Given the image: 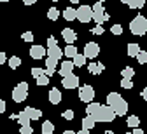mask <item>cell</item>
<instances>
[{"label": "cell", "instance_id": "obj_1", "mask_svg": "<svg viewBox=\"0 0 147 134\" xmlns=\"http://www.w3.org/2000/svg\"><path fill=\"white\" fill-rule=\"evenodd\" d=\"M107 105L112 108V111L116 113V117H121V115H126L128 111V103L124 101V98L117 92H110L107 96Z\"/></svg>", "mask_w": 147, "mask_h": 134}, {"label": "cell", "instance_id": "obj_2", "mask_svg": "<svg viewBox=\"0 0 147 134\" xmlns=\"http://www.w3.org/2000/svg\"><path fill=\"white\" fill-rule=\"evenodd\" d=\"M114 119H116V113L112 111V108H110L109 105H100L98 111L93 115L95 122H112Z\"/></svg>", "mask_w": 147, "mask_h": 134}, {"label": "cell", "instance_id": "obj_3", "mask_svg": "<svg viewBox=\"0 0 147 134\" xmlns=\"http://www.w3.org/2000/svg\"><path fill=\"white\" fill-rule=\"evenodd\" d=\"M130 30H131V33L133 35H145V31H147V19L144 17V16H137V17H133L131 19V23H130Z\"/></svg>", "mask_w": 147, "mask_h": 134}, {"label": "cell", "instance_id": "obj_4", "mask_svg": "<svg viewBox=\"0 0 147 134\" xmlns=\"http://www.w3.org/2000/svg\"><path fill=\"white\" fill-rule=\"evenodd\" d=\"M26 98H28V84L26 82H20L14 87V91H12V101L23 103Z\"/></svg>", "mask_w": 147, "mask_h": 134}, {"label": "cell", "instance_id": "obj_5", "mask_svg": "<svg viewBox=\"0 0 147 134\" xmlns=\"http://www.w3.org/2000/svg\"><path fill=\"white\" fill-rule=\"evenodd\" d=\"M93 17V11L89 5H81L79 9H76V19H79L81 23H89Z\"/></svg>", "mask_w": 147, "mask_h": 134}, {"label": "cell", "instance_id": "obj_6", "mask_svg": "<svg viewBox=\"0 0 147 134\" xmlns=\"http://www.w3.org/2000/svg\"><path fill=\"white\" fill-rule=\"evenodd\" d=\"M82 54H84L86 59H95V57L100 54V45L96 42H88L84 45V52Z\"/></svg>", "mask_w": 147, "mask_h": 134}, {"label": "cell", "instance_id": "obj_7", "mask_svg": "<svg viewBox=\"0 0 147 134\" xmlns=\"http://www.w3.org/2000/svg\"><path fill=\"white\" fill-rule=\"evenodd\" d=\"M79 98H81V101H84V103H91L95 99V89L91 87L89 84L88 85H82L81 89H79Z\"/></svg>", "mask_w": 147, "mask_h": 134}, {"label": "cell", "instance_id": "obj_8", "mask_svg": "<svg viewBox=\"0 0 147 134\" xmlns=\"http://www.w3.org/2000/svg\"><path fill=\"white\" fill-rule=\"evenodd\" d=\"M61 84H63L65 89H76V87H79V77L74 75V73H70V75L63 77V82Z\"/></svg>", "mask_w": 147, "mask_h": 134}, {"label": "cell", "instance_id": "obj_9", "mask_svg": "<svg viewBox=\"0 0 147 134\" xmlns=\"http://www.w3.org/2000/svg\"><path fill=\"white\" fill-rule=\"evenodd\" d=\"M61 37H63V40L67 44H74L77 40V33H76V30H72V28H65L61 31Z\"/></svg>", "mask_w": 147, "mask_h": 134}, {"label": "cell", "instance_id": "obj_10", "mask_svg": "<svg viewBox=\"0 0 147 134\" xmlns=\"http://www.w3.org/2000/svg\"><path fill=\"white\" fill-rule=\"evenodd\" d=\"M30 56H32V59H42V57L46 56V49L42 45H32Z\"/></svg>", "mask_w": 147, "mask_h": 134}, {"label": "cell", "instance_id": "obj_11", "mask_svg": "<svg viewBox=\"0 0 147 134\" xmlns=\"http://www.w3.org/2000/svg\"><path fill=\"white\" fill-rule=\"evenodd\" d=\"M109 17L110 16L105 11H96V12H93V17H91V19H93L96 25H103L105 21H109Z\"/></svg>", "mask_w": 147, "mask_h": 134}, {"label": "cell", "instance_id": "obj_12", "mask_svg": "<svg viewBox=\"0 0 147 134\" xmlns=\"http://www.w3.org/2000/svg\"><path fill=\"white\" fill-rule=\"evenodd\" d=\"M72 70H74V63H72V61H61L58 73H60L61 77H67V75L72 73Z\"/></svg>", "mask_w": 147, "mask_h": 134}, {"label": "cell", "instance_id": "obj_13", "mask_svg": "<svg viewBox=\"0 0 147 134\" xmlns=\"http://www.w3.org/2000/svg\"><path fill=\"white\" fill-rule=\"evenodd\" d=\"M49 101H51L53 105H58V103H61V92H60V89L53 87V89L49 91Z\"/></svg>", "mask_w": 147, "mask_h": 134}, {"label": "cell", "instance_id": "obj_14", "mask_svg": "<svg viewBox=\"0 0 147 134\" xmlns=\"http://www.w3.org/2000/svg\"><path fill=\"white\" fill-rule=\"evenodd\" d=\"M25 113L30 117V120H39V119L42 117V111H40L39 108H32V106L25 108Z\"/></svg>", "mask_w": 147, "mask_h": 134}, {"label": "cell", "instance_id": "obj_15", "mask_svg": "<svg viewBox=\"0 0 147 134\" xmlns=\"http://www.w3.org/2000/svg\"><path fill=\"white\" fill-rule=\"evenodd\" d=\"M47 56L53 57V59H61L63 52H61V49L58 45H53V47H47Z\"/></svg>", "mask_w": 147, "mask_h": 134}, {"label": "cell", "instance_id": "obj_16", "mask_svg": "<svg viewBox=\"0 0 147 134\" xmlns=\"http://www.w3.org/2000/svg\"><path fill=\"white\" fill-rule=\"evenodd\" d=\"M95 120H93V117H91V115H88V117H84L82 119V122H81V125H82V129H95Z\"/></svg>", "mask_w": 147, "mask_h": 134}, {"label": "cell", "instance_id": "obj_17", "mask_svg": "<svg viewBox=\"0 0 147 134\" xmlns=\"http://www.w3.org/2000/svg\"><path fill=\"white\" fill-rule=\"evenodd\" d=\"M88 68H89V71L93 73V75H100V73L103 71V68H105V66H103L102 63H89V66H88Z\"/></svg>", "mask_w": 147, "mask_h": 134}, {"label": "cell", "instance_id": "obj_18", "mask_svg": "<svg viewBox=\"0 0 147 134\" xmlns=\"http://www.w3.org/2000/svg\"><path fill=\"white\" fill-rule=\"evenodd\" d=\"M72 59H74V61H72L74 66H84V65H86V57H84V54H79V52H77L76 56L72 57Z\"/></svg>", "mask_w": 147, "mask_h": 134}, {"label": "cell", "instance_id": "obj_19", "mask_svg": "<svg viewBox=\"0 0 147 134\" xmlns=\"http://www.w3.org/2000/svg\"><path fill=\"white\" fill-rule=\"evenodd\" d=\"M98 108H100V105L98 103H88V106H86V115H91V117H93V115L98 111Z\"/></svg>", "mask_w": 147, "mask_h": 134}, {"label": "cell", "instance_id": "obj_20", "mask_svg": "<svg viewBox=\"0 0 147 134\" xmlns=\"http://www.w3.org/2000/svg\"><path fill=\"white\" fill-rule=\"evenodd\" d=\"M63 17L67 19V21H74V19H76V9H74V7H67L63 11Z\"/></svg>", "mask_w": 147, "mask_h": 134}, {"label": "cell", "instance_id": "obj_21", "mask_svg": "<svg viewBox=\"0 0 147 134\" xmlns=\"http://www.w3.org/2000/svg\"><path fill=\"white\" fill-rule=\"evenodd\" d=\"M63 54H65L67 57H70V59H72V57H74V56H76V54H77V47H76V45H72V44H68V45L65 47V51H63Z\"/></svg>", "mask_w": 147, "mask_h": 134}, {"label": "cell", "instance_id": "obj_22", "mask_svg": "<svg viewBox=\"0 0 147 134\" xmlns=\"http://www.w3.org/2000/svg\"><path fill=\"white\" fill-rule=\"evenodd\" d=\"M53 132H54V124L49 120L42 122V134H53Z\"/></svg>", "mask_w": 147, "mask_h": 134}, {"label": "cell", "instance_id": "obj_23", "mask_svg": "<svg viewBox=\"0 0 147 134\" xmlns=\"http://www.w3.org/2000/svg\"><path fill=\"white\" fill-rule=\"evenodd\" d=\"M138 51H140L138 44H130V45H128V56H130V57H135L138 54Z\"/></svg>", "mask_w": 147, "mask_h": 134}, {"label": "cell", "instance_id": "obj_24", "mask_svg": "<svg viewBox=\"0 0 147 134\" xmlns=\"http://www.w3.org/2000/svg\"><path fill=\"white\" fill-rule=\"evenodd\" d=\"M7 61H9V68H11V70H16L18 66L21 65V59H20L18 56H12V57H9Z\"/></svg>", "mask_w": 147, "mask_h": 134}, {"label": "cell", "instance_id": "obj_25", "mask_svg": "<svg viewBox=\"0 0 147 134\" xmlns=\"http://www.w3.org/2000/svg\"><path fill=\"white\" fill-rule=\"evenodd\" d=\"M16 120L20 122L21 125H26V124H30V117H28V115H26L25 111H21L20 115H16Z\"/></svg>", "mask_w": 147, "mask_h": 134}, {"label": "cell", "instance_id": "obj_26", "mask_svg": "<svg viewBox=\"0 0 147 134\" xmlns=\"http://www.w3.org/2000/svg\"><path fill=\"white\" fill-rule=\"evenodd\" d=\"M140 125V119L137 117V115H130V117H128V127H138Z\"/></svg>", "mask_w": 147, "mask_h": 134}, {"label": "cell", "instance_id": "obj_27", "mask_svg": "<svg viewBox=\"0 0 147 134\" xmlns=\"http://www.w3.org/2000/svg\"><path fill=\"white\" fill-rule=\"evenodd\" d=\"M121 75H123V79H133V75H135V70H133L131 66H126V68H123Z\"/></svg>", "mask_w": 147, "mask_h": 134}, {"label": "cell", "instance_id": "obj_28", "mask_svg": "<svg viewBox=\"0 0 147 134\" xmlns=\"http://www.w3.org/2000/svg\"><path fill=\"white\" fill-rule=\"evenodd\" d=\"M58 16H60V11H58L56 7H51V9L47 11V17L51 19V21H56V19H58Z\"/></svg>", "mask_w": 147, "mask_h": 134}, {"label": "cell", "instance_id": "obj_29", "mask_svg": "<svg viewBox=\"0 0 147 134\" xmlns=\"http://www.w3.org/2000/svg\"><path fill=\"white\" fill-rule=\"evenodd\" d=\"M135 57H137V61H138L140 65H145V63H147V52H145V51H138V54H137Z\"/></svg>", "mask_w": 147, "mask_h": 134}, {"label": "cell", "instance_id": "obj_30", "mask_svg": "<svg viewBox=\"0 0 147 134\" xmlns=\"http://www.w3.org/2000/svg\"><path fill=\"white\" fill-rule=\"evenodd\" d=\"M37 84H39V85H47L49 84V77L47 75H39V77H37Z\"/></svg>", "mask_w": 147, "mask_h": 134}, {"label": "cell", "instance_id": "obj_31", "mask_svg": "<svg viewBox=\"0 0 147 134\" xmlns=\"http://www.w3.org/2000/svg\"><path fill=\"white\" fill-rule=\"evenodd\" d=\"M121 87H123V89H131V87H133L131 79H123V80H121Z\"/></svg>", "mask_w": 147, "mask_h": 134}, {"label": "cell", "instance_id": "obj_32", "mask_svg": "<svg viewBox=\"0 0 147 134\" xmlns=\"http://www.w3.org/2000/svg\"><path fill=\"white\" fill-rule=\"evenodd\" d=\"M21 38H23L25 42H33V33H32V31H25V33L21 35Z\"/></svg>", "mask_w": 147, "mask_h": 134}, {"label": "cell", "instance_id": "obj_33", "mask_svg": "<svg viewBox=\"0 0 147 134\" xmlns=\"http://www.w3.org/2000/svg\"><path fill=\"white\" fill-rule=\"evenodd\" d=\"M20 132H21V134H33V129L30 127V124H26V125H21Z\"/></svg>", "mask_w": 147, "mask_h": 134}, {"label": "cell", "instance_id": "obj_34", "mask_svg": "<svg viewBox=\"0 0 147 134\" xmlns=\"http://www.w3.org/2000/svg\"><path fill=\"white\" fill-rule=\"evenodd\" d=\"M74 117H76V113H74L72 110H65V111H63V119H65V120H72Z\"/></svg>", "mask_w": 147, "mask_h": 134}, {"label": "cell", "instance_id": "obj_35", "mask_svg": "<svg viewBox=\"0 0 147 134\" xmlns=\"http://www.w3.org/2000/svg\"><path fill=\"white\" fill-rule=\"evenodd\" d=\"M110 31H112L114 35H121V33H123V26H121V25H114L112 28H110Z\"/></svg>", "mask_w": 147, "mask_h": 134}, {"label": "cell", "instance_id": "obj_36", "mask_svg": "<svg viewBox=\"0 0 147 134\" xmlns=\"http://www.w3.org/2000/svg\"><path fill=\"white\" fill-rule=\"evenodd\" d=\"M145 5V0H135V2H133V7L131 9H142Z\"/></svg>", "mask_w": 147, "mask_h": 134}, {"label": "cell", "instance_id": "obj_37", "mask_svg": "<svg viewBox=\"0 0 147 134\" xmlns=\"http://www.w3.org/2000/svg\"><path fill=\"white\" fill-rule=\"evenodd\" d=\"M42 73H44V70H42V68H32V75L35 77V79H37L39 75H42Z\"/></svg>", "mask_w": 147, "mask_h": 134}, {"label": "cell", "instance_id": "obj_38", "mask_svg": "<svg viewBox=\"0 0 147 134\" xmlns=\"http://www.w3.org/2000/svg\"><path fill=\"white\" fill-rule=\"evenodd\" d=\"M93 33H95V35H102V33H103V28H102V25H96V26L93 28Z\"/></svg>", "mask_w": 147, "mask_h": 134}, {"label": "cell", "instance_id": "obj_39", "mask_svg": "<svg viewBox=\"0 0 147 134\" xmlns=\"http://www.w3.org/2000/svg\"><path fill=\"white\" fill-rule=\"evenodd\" d=\"M53 45H56V38H54V37H49V38H47V47H53Z\"/></svg>", "mask_w": 147, "mask_h": 134}, {"label": "cell", "instance_id": "obj_40", "mask_svg": "<svg viewBox=\"0 0 147 134\" xmlns=\"http://www.w3.org/2000/svg\"><path fill=\"white\" fill-rule=\"evenodd\" d=\"M4 111H5V101L0 99V113H4Z\"/></svg>", "mask_w": 147, "mask_h": 134}, {"label": "cell", "instance_id": "obj_41", "mask_svg": "<svg viewBox=\"0 0 147 134\" xmlns=\"http://www.w3.org/2000/svg\"><path fill=\"white\" fill-rule=\"evenodd\" d=\"M5 59H7V57H5V52H0V65H4Z\"/></svg>", "mask_w": 147, "mask_h": 134}, {"label": "cell", "instance_id": "obj_42", "mask_svg": "<svg viewBox=\"0 0 147 134\" xmlns=\"http://www.w3.org/2000/svg\"><path fill=\"white\" fill-rule=\"evenodd\" d=\"M121 2L126 4V5H130V7H133V2H135V0H121Z\"/></svg>", "mask_w": 147, "mask_h": 134}, {"label": "cell", "instance_id": "obj_43", "mask_svg": "<svg viewBox=\"0 0 147 134\" xmlns=\"http://www.w3.org/2000/svg\"><path fill=\"white\" fill-rule=\"evenodd\" d=\"M35 2H37V0H23V4H25V5H33Z\"/></svg>", "mask_w": 147, "mask_h": 134}, {"label": "cell", "instance_id": "obj_44", "mask_svg": "<svg viewBox=\"0 0 147 134\" xmlns=\"http://www.w3.org/2000/svg\"><path fill=\"white\" fill-rule=\"evenodd\" d=\"M77 134H91V132H89V131H88V129H81V131H79V132H77Z\"/></svg>", "mask_w": 147, "mask_h": 134}, {"label": "cell", "instance_id": "obj_45", "mask_svg": "<svg viewBox=\"0 0 147 134\" xmlns=\"http://www.w3.org/2000/svg\"><path fill=\"white\" fill-rule=\"evenodd\" d=\"M142 98H144V99H147V89H144V91H142Z\"/></svg>", "mask_w": 147, "mask_h": 134}, {"label": "cell", "instance_id": "obj_46", "mask_svg": "<svg viewBox=\"0 0 147 134\" xmlns=\"http://www.w3.org/2000/svg\"><path fill=\"white\" fill-rule=\"evenodd\" d=\"M68 2H70V4H79L81 0H68Z\"/></svg>", "mask_w": 147, "mask_h": 134}, {"label": "cell", "instance_id": "obj_47", "mask_svg": "<svg viewBox=\"0 0 147 134\" xmlns=\"http://www.w3.org/2000/svg\"><path fill=\"white\" fill-rule=\"evenodd\" d=\"M61 134H76L74 131H65V132H61Z\"/></svg>", "mask_w": 147, "mask_h": 134}, {"label": "cell", "instance_id": "obj_48", "mask_svg": "<svg viewBox=\"0 0 147 134\" xmlns=\"http://www.w3.org/2000/svg\"><path fill=\"white\" fill-rule=\"evenodd\" d=\"M103 134H114V132H112V131H107V132H103Z\"/></svg>", "mask_w": 147, "mask_h": 134}, {"label": "cell", "instance_id": "obj_49", "mask_svg": "<svg viewBox=\"0 0 147 134\" xmlns=\"http://www.w3.org/2000/svg\"><path fill=\"white\" fill-rule=\"evenodd\" d=\"M0 2H9V0H0Z\"/></svg>", "mask_w": 147, "mask_h": 134}, {"label": "cell", "instance_id": "obj_50", "mask_svg": "<svg viewBox=\"0 0 147 134\" xmlns=\"http://www.w3.org/2000/svg\"><path fill=\"white\" fill-rule=\"evenodd\" d=\"M98 2H102V4H103V2H105V0H98Z\"/></svg>", "mask_w": 147, "mask_h": 134}, {"label": "cell", "instance_id": "obj_51", "mask_svg": "<svg viewBox=\"0 0 147 134\" xmlns=\"http://www.w3.org/2000/svg\"><path fill=\"white\" fill-rule=\"evenodd\" d=\"M124 134H131V132H124Z\"/></svg>", "mask_w": 147, "mask_h": 134}, {"label": "cell", "instance_id": "obj_52", "mask_svg": "<svg viewBox=\"0 0 147 134\" xmlns=\"http://www.w3.org/2000/svg\"><path fill=\"white\" fill-rule=\"evenodd\" d=\"M53 2H58V0H53Z\"/></svg>", "mask_w": 147, "mask_h": 134}, {"label": "cell", "instance_id": "obj_53", "mask_svg": "<svg viewBox=\"0 0 147 134\" xmlns=\"http://www.w3.org/2000/svg\"><path fill=\"white\" fill-rule=\"evenodd\" d=\"M95 2H96V0H95Z\"/></svg>", "mask_w": 147, "mask_h": 134}]
</instances>
